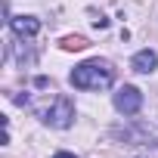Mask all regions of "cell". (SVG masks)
Here are the masks:
<instances>
[{
	"mask_svg": "<svg viewBox=\"0 0 158 158\" xmlns=\"http://www.w3.org/2000/svg\"><path fill=\"white\" fill-rule=\"evenodd\" d=\"M28 93H31V90H28ZM19 102H22V106H28V109H31L44 124H50V127L65 130V127H71V121H74V102H71L68 96L56 93V90H53V84L47 87V93L19 96Z\"/></svg>",
	"mask_w": 158,
	"mask_h": 158,
	"instance_id": "1",
	"label": "cell"
},
{
	"mask_svg": "<svg viewBox=\"0 0 158 158\" xmlns=\"http://www.w3.org/2000/svg\"><path fill=\"white\" fill-rule=\"evenodd\" d=\"M65 47H68V50H81V47H87V44H84L81 37H68V40H65Z\"/></svg>",
	"mask_w": 158,
	"mask_h": 158,
	"instance_id": "6",
	"label": "cell"
},
{
	"mask_svg": "<svg viewBox=\"0 0 158 158\" xmlns=\"http://www.w3.org/2000/svg\"><path fill=\"white\" fill-rule=\"evenodd\" d=\"M115 109H118L121 115H136V112L143 109V93H139L136 87H130V84L118 87V93H115Z\"/></svg>",
	"mask_w": 158,
	"mask_h": 158,
	"instance_id": "3",
	"label": "cell"
},
{
	"mask_svg": "<svg viewBox=\"0 0 158 158\" xmlns=\"http://www.w3.org/2000/svg\"><path fill=\"white\" fill-rule=\"evenodd\" d=\"M71 84L77 90H109L115 84V68L106 59H87L71 71Z\"/></svg>",
	"mask_w": 158,
	"mask_h": 158,
	"instance_id": "2",
	"label": "cell"
},
{
	"mask_svg": "<svg viewBox=\"0 0 158 158\" xmlns=\"http://www.w3.org/2000/svg\"><path fill=\"white\" fill-rule=\"evenodd\" d=\"M10 28H13L19 37H34V34L40 31V22H37L34 16H16V19H10Z\"/></svg>",
	"mask_w": 158,
	"mask_h": 158,
	"instance_id": "5",
	"label": "cell"
},
{
	"mask_svg": "<svg viewBox=\"0 0 158 158\" xmlns=\"http://www.w3.org/2000/svg\"><path fill=\"white\" fill-rule=\"evenodd\" d=\"M53 158H77V155H71V152H56Z\"/></svg>",
	"mask_w": 158,
	"mask_h": 158,
	"instance_id": "7",
	"label": "cell"
},
{
	"mask_svg": "<svg viewBox=\"0 0 158 158\" xmlns=\"http://www.w3.org/2000/svg\"><path fill=\"white\" fill-rule=\"evenodd\" d=\"M130 68H133V71H139V74L155 71V68H158V53H155V50H139V53L130 59Z\"/></svg>",
	"mask_w": 158,
	"mask_h": 158,
	"instance_id": "4",
	"label": "cell"
}]
</instances>
